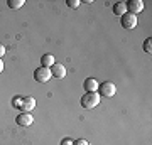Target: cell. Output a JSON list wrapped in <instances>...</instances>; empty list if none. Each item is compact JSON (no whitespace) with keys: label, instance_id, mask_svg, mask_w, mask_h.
I'll use <instances>...</instances> for the list:
<instances>
[{"label":"cell","instance_id":"1","mask_svg":"<svg viewBox=\"0 0 152 145\" xmlns=\"http://www.w3.org/2000/svg\"><path fill=\"white\" fill-rule=\"evenodd\" d=\"M80 103H81L83 108L91 110V108H95V106L100 105V95H98L96 91L95 93H85V95L81 96V100H80Z\"/></svg>","mask_w":152,"mask_h":145},{"label":"cell","instance_id":"2","mask_svg":"<svg viewBox=\"0 0 152 145\" xmlns=\"http://www.w3.org/2000/svg\"><path fill=\"white\" fill-rule=\"evenodd\" d=\"M98 95L100 96H105V98H112L117 93V88H115L113 83H110V81H103L102 85H98Z\"/></svg>","mask_w":152,"mask_h":145},{"label":"cell","instance_id":"3","mask_svg":"<svg viewBox=\"0 0 152 145\" xmlns=\"http://www.w3.org/2000/svg\"><path fill=\"white\" fill-rule=\"evenodd\" d=\"M53 78V74H51V69L49 68H37V69L34 71V79L37 81V83H48L49 79Z\"/></svg>","mask_w":152,"mask_h":145},{"label":"cell","instance_id":"4","mask_svg":"<svg viewBox=\"0 0 152 145\" xmlns=\"http://www.w3.org/2000/svg\"><path fill=\"white\" fill-rule=\"evenodd\" d=\"M125 7H127V12H129V14L137 15L139 12L144 10V2H142V0H129V2L125 4Z\"/></svg>","mask_w":152,"mask_h":145},{"label":"cell","instance_id":"5","mask_svg":"<svg viewBox=\"0 0 152 145\" xmlns=\"http://www.w3.org/2000/svg\"><path fill=\"white\" fill-rule=\"evenodd\" d=\"M15 123L19 125V127H24V128H27V127H31V125L34 123V117L31 115V113H24V111H22L20 115H17Z\"/></svg>","mask_w":152,"mask_h":145},{"label":"cell","instance_id":"6","mask_svg":"<svg viewBox=\"0 0 152 145\" xmlns=\"http://www.w3.org/2000/svg\"><path fill=\"white\" fill-rule=\"evenodd\" d=\"M120 24H122V27L124 29H134V27L137 26V17L134 15V14H124L122 15V20H120Z\"/></svg>","mask_w":152,"mask_h":145},{"label":"cell","instance_id":"7","mask_svg":"<svg viewBox=\"0 0 152 145\" xmlns=\"http://www.w3.org/2000/svg\"><path fill=\"white\" fill-rule=\"evenodd\" d=\"M51 74H53V78L63 79V78L66 76V68L63 64H59V63H54V64H53V68H51Z\"/></svg>","mask_w":152,"mask_h":145},{"label":"cell","instance_id":"8","mask_svg":"<svg viewBox=\"0 0 152 145\" xmlns=\"http://www.w3.org/2000/svg\"><path fill=\"white\" fill-rule=\"evenodd\" d=\"M83 88H85L86 93H95L98 90V81L95 78H86L85 83H83Z\"/></svg>","mask_w":152,"mask_h":145},{"label":"cell","instance_id":"9","mask_svg":"<svg viewBox=\"0 0 152 145\" xmlns=\"http://www.w3.org/2000/svg\"><path fill=\"white\" fill-rule=\"evenodd\" d=\"M34 108H36V100H34L32 96H27V98L22 100V108L20 110L24 113H29L31 110H34Z\"/></svg>","mask_w":152,"mask_h":145},{"label":"cell","instance_id":"10","mask_svg":"<svg viewBox=\"0 0 152 145\" xmlns=\"http://www.w3.org/2000/svg\"><path fill=\"white\" fill-rule=\"evenodd\" d=\"M54 56H51V54H44L42 58H41V64H42V68H53V64H54Z\"/></svg>","mask_w":152,"mask_h":145},{"label":"cell","instance_id":"11","mask_svg":"<svg viewBox=\"0 0 152 145\" xmlns=\"http://www.w3.org/2000/svg\"><path fill=\"white\" fill-rule=\"evenodd\" d=\"M113 14L118 15V17H122L124 14H127V7H125L124 2H117V4H115L113 5Z\"/></svg>","mask_w":152,"mask_h":145},{"label":"cell","instance_id":"12","mask_svg":"<svg viewBox=\"0 0 152 145\" xmlns=\"http://www.w3.org/2000/svg\"><path fill=\"white\" fill-rule=\"evenodd\" d=\"M7 5L10 7V9H14V10H17V9H20L24 5V0H9Z\"/></svg>","mask_w":152,"mask_h":145},{"label":"cell","instance_id":"13","mask_svg":"<svg viewBox=\"0 0 152 145\" xmlns=\"http://www.w3.org/2000/svg\"><path fill=\"white\" fill-rule=\"evenodd\" d=\"M144 51H145V52H149V54L152 52V39L151 37L144 41Z\"/></svg>","mask_w":152,"mask_h":145},{"label":"cell","instance_id":"14","mask_svg":"<svg viewBox=\"0 0 152 145\" xmlns=\"http://www.w3.org/2000/svg\"><path fill=\"white\" fill-rule=\"evenodd\" d=\"M66 4H68L69 9H78V7L81 5V2H80V0H66Z\"/></svg>","mask_w":152,"mask_h":145},{"label":"cell","instance_id":"15","mask_svg":"<svg viewBox=\"0 0 152 145\" xmlns=\"http://www.w3.org/2000/svg\"><path fill=\"white\" fill-rule=\"evenodd\" d=\"M22 100H24L22 96H15V98H14V100H12L14 108H22Z\"/></svg>","mask_w":152,"mask_h":145},{"label":"cell","instance_id":"16","mask_svg":"<svg viewBox=\"0 0 152 145\" xmlns=\"http://www.w3.org/2000/svg\"><path fill=\"white\" fill-rule=\"evenodd\" d=\"M73 145H90V144H88L86 140L80 138V140H76V142H73Z\"/></svg>","mask_w":152,"mask_h":145},{"label":"cell","instance_id":"17","mask_svg":"<svg viewBox=\"0 0 152 145\" xmlns=\"http://www.w3.org/2000/svg\"><path fill=\"white\" fill-rule=\"evenodd\" d=\"M61 145H73V140L71 138H63L61 140Z\"/></svg>","mask_w":152,"mask_h":145},{"label":"cell","instance_id":"18","mask_svg":"<svg viewBox=\"0 0 152 145\" xmlns=\"http://www.w3.org/2000/svg\"><path fill=\"white\" fill-rule=\"evenodd\" d=\"M4 54H5V47L0 44V59H2V56H4Z\"/></svg>","mask_w":152,"mask_h":145},{"label":"cell","instance_id":"19","mask_svg":"<svg viewBox=\"0 0 152 145\" xmlns=\"http://www.w3.org/2000/svg\"><path fill=\"white\" fill-rule=\"evenodd\" d=\"M4 71V63H2V59H0V73Z\"/></svg>","mask_w":152,"mask_h":145}]
</instances>
